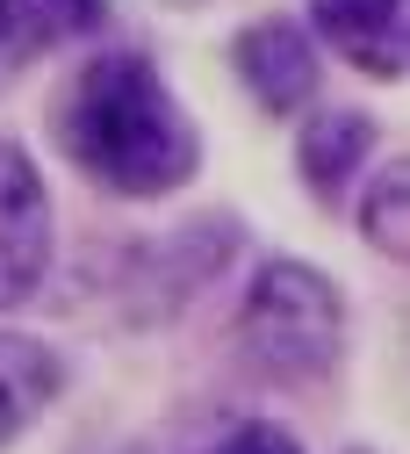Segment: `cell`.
Here are the masks:
<instances>
[{
  "label": "cell",
  "mask_w": 410,
  "mask_h": 454,
  "mask_svg": "<svg viewBox=\"0 0 410 454\" xmlns=\"http://www.w3.org/2000/svg\"><path fill=\"white\" fill-rule=\"evenodd\" d=\"M345 454H375V447H345Z\"/></svg>",
  "instance_id": "cell-12"
},
{
  "label": "cell",
  "mask_w": 410,
  "mask_h": 454,
  "mask_svg": "<svg viewBox=\"0 0 410 454\" xmlns=\"http://www.w3.org/2000/svg\"><path fill=\"white\" fill-rule=\"evenodd\" d=\"M245 253V231H238V216H188V223H173V231L159 239H137L123 253V274H115V289H123L130 317L137 325H173L188 303H202L216 281L238 267Z\"/></svg>",
  "instance_id": "cell-3"
},
{
  "label": "cell",
  "mask_w": 410,
  "mask_h": 454,
  "mask_svg": "<svg viewBox=\"0 0 410 454\" xmlns=\"http://www.w3.org/2000/svg\"><path fill=\"white\" fill-rule=\"evenodd\" d=\"M303 29L317 36L324 66H345L375 87L410 73V0H303Z\"/></svg>",
  "instance_id": "cell-7"
},
{
  "label": "cell",
  "mask_w": 410,
  "mask_h": 454,
  "mask_svg": "<svg viewBox=\"0 0 410 454\" xmlns=\"http://www.w3.org/2000/svg\"><path fill=\"white\" fill-rule=\"evenodd\" d=\"M66 382H73V368H66V354H58L43 332H22V325L0 317V454L22 447L58 411Z\"/></svg>",
  "instance_id": "cell-8"
},
{
  "label": "cell",
  "mask_w": 410,
  "mask_h": 454,
  "mask_svg": "<svg viewBox=\"0 0 410 454\" xmlns=\"http://www.w3.org/2000/svg\"><path fill=\"white\" fill-rule=\"evenodd\" d=\"M345 209H353L360 246L382 253L389 267H403V253H410V166H403L396 152H382V159L367 166V181L345 195Z\"/></svg>",
  "instance_id": "cell-10"
},
{
  "label": "cell",
  "mask_w": 410,
  "mask_h": 454,
  "mask_svg": "<svg viewBox=\"0 0 410 454\" xmlns=\"http://www.w3.org/2000/svg\"><path fill=\"white\" fill-rule=\"evenodd\" d=\"M230 87L245 94V108H259L267 123H296L303 108L324 101V51L303 29V15H252L230 29L223 43Z\"/></svg>",
  "instance_id": "cell-5"
},
{
  "label": "cell",
  "mask_w": 410,
  "mask_h": 454,
  "mask_svg": "<svg viewBox=\"0 0 410 454\" xmlns=\"http://www.w3.org/2000/svg\"><path fill=\"white\" fill-rule=\"evenodd\" d=\"M50 145L108 202H173L202 181L209 137L144 43H94L50 101Z\"/></svg>",
  "instance_id": "cell-1"
},
{
  "label": "cell",
  "mask_w": 410,
  "mask_h": 454,
  "mask_svg": "<svg viewBox=\"0 0 410 454\" xmlns=\"http://www.w3.org/2000/svg\"><path fill=\"white\" fill-rule=\"evenodd\" d=\"M188 454H310L303 447V433L296 426H281V419H230V426H216L209 440H195Z\"/></svg>",
  "instance_id": "cell-11"
},
{
  "label": "cell",
  "mask_w": 410,
  "mask_h": 454,
  "mask_svg": "<svg viewBox=\"0 0 410 454\" xmlns=\"http://www.w3.org/2000/svg\"><path fill=\"white\" fill-rule=\"evenodd\" d=\"M115 29V0H0V59L43 66L80 59Z\"/></svg>",
  "instance_id": "cell-9"
},
{
  "label": "cell",
  "mask_w": 410,
  "mask_h": 454,
  "mask_svg": "<svg viewBox=\"0 0 410 454\" xmlns=\"http://www.w3.org/2000/svg\"><path fill=\"white\" fill-rule=\"evenodd\" d=\"M58 274V195L22 137H0V317L29 310Z\"/></svg>",
  "instance_id": "cell-4"
},
{
  "label": "cell",
  "mask_w": 410,
  "mask_h": 454,
  "mask_svg": "<svg viewBox=\"0 0 410 454\" xmlns=\"http://www.w3.org/2000/svg\"><path fill=\"white\" fill-rule=\"evenodd\" d=\"M353 347V303L338 274L296 253H259L230 303V354L267 389H317L345 368Z\"/></svg>",
  "instance_id": "cell-2"
},
{
  "label": "cell",
  "mask_w": 410,
  "mask_h": 454,
  "mask_svg": "<svg viewBox=\"0 0 410 454\" xmlns=\"http://www.w3.org/2000/svg\"><path fill=\"white\" fill-rule=\"evenodd\" d=\"M288 130H296V137H288L296 188L317 209H345V195H353L367 181V166L382 159V123L367 116V108H353V101H317Z\"/></svg>",
  "instance_id": "cell-6"
}]
</instances>
